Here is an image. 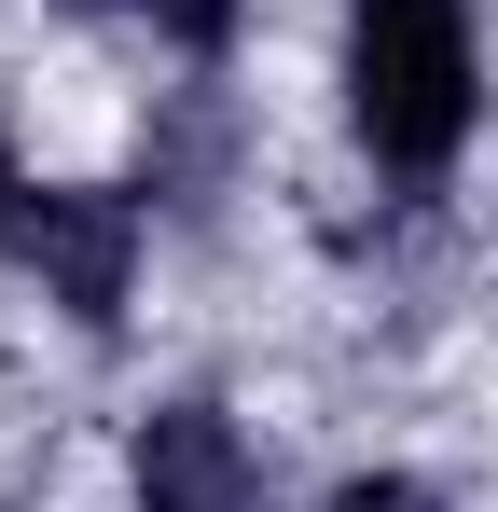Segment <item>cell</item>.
I'll return each mask as SVG.
<instances>
[{
  "mask_svg": "<svg viewBox=\"0 0 498 512\" xmlns=\"http://www.w3.org/2000/svg\"><path fill=\"white\" fill-rule=\"evenodd\" d=\"M139 512H263V471L222 402H166L139 429Z\"/></svg>",
  "mask_w": 498,
  "mask_h": 512,
  "instance_id": "3",
  "label": "cell"
},
{
  "mask_svg": "<svg viewBox=\"0 0 498 512\" xmlns=\"http://www.w3.org/2000/svg\"><path fill=\"white\" fill-rule=\"evenodd\" d=\"M346 111L374 139V167H443L471 139V0H360L346 14Z\"/></svg>",
  "mask_w": 498,
  "mask_h": 512,
  "instance_id": "1",
  "label": "cell"
},
{
  "mask_svg": "<svg viewBox=\"0 0 498 512\" xmlns=\"http://www.w3.org/2000/svg\"><path fill=\"white\" fill-rule=\"evenodd\" d=\"M14 208H28V180H14V153H0V236H14Z\"/></svg>",
  "mask_w": 498,
  "mask_h": 512,
  "instance_id": "6",
  "label": "cell"
},
{
  "mask_svg": "<svg viewBox=\"0 0 498 512\" xmlns=\"http://www.w3.org/2000/svg\"><path fill=\"white\" fill-rule=\"evenodd\" d=\"M332 512H443V499H429V485H402V471H360Z\"/></svg>",
  "mask_w": 498,
  "mask_h": 512,
  "instance_id": "5",
  "label": "cell"
},
{
  "mask_svg": "<svg viewBox=\"0 0 498 512\" xmlns=\"http://www.w3.org/2000/svg\"><path fill=\"white\" fill-rule=\"evenodd\" d=\"M14 250H28V277L70 305L83 333H97V319H125L139 208H125V194H97V180H56V194H28V208H14Z\"/></svg>",
  "mask_w": 498,
  "mask_h": 512,
  "instance_id": "2",
  "label": "cell"
},
{
  "mask_svg": "<svg viewBox=\"0 0 498 512\" xmlns=\"http://www.w3.org/2000/svg\"><path fill=\"white\" fill-rule=\"evenodd\" d=\"M153 28H166V42H194V56H208V42L236 28V0H153Z\"/></svg>",
  "mask_w": 498,
  "mask_h": 512,
  "instance_id": "4",
  "label": "cell"
}]
</instances>
